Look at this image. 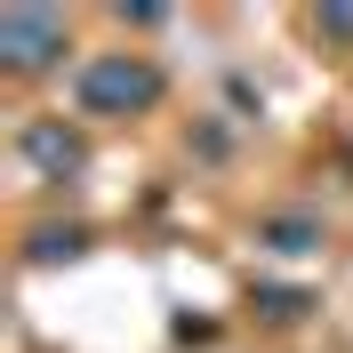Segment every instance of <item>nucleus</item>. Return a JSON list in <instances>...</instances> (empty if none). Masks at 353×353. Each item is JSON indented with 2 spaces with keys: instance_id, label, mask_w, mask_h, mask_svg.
Masks as SVG:
<instances>
[{
  "instance_id": "obj_1",
  "label": "nucleus",
  "mask_w": 353,
  "mask_h": 353,
  "mask_svg": "<svg viewBox=\"0 0 353 353\" xmlns=\"http://www.w3.org/2000/svg\"><path fill=\"white\" fill-rule=\"evenodd\" d=\"M153 97H161V72H153V65H129V57H112V65H88V72H81V105H88V112L153 105Z\"/></svg>"
},
{
  "instance_id": "obj_2",
  "label": "nucleus",
  "mask_w": 353,
  "mask_h": 353,
  "mask_svg": "<svg viewBox=\"0 0 353 353\" xmlns=\"http://www.w3.org/2000/svg\"><path fill=\"white\" fill-rule=\"evenodd\" d=\"M57 41H65V32H57L48 17H32V8H8V17H0V48H8L24 72L48 65V48H57Z\"/></svg>"
}]
</instances>
